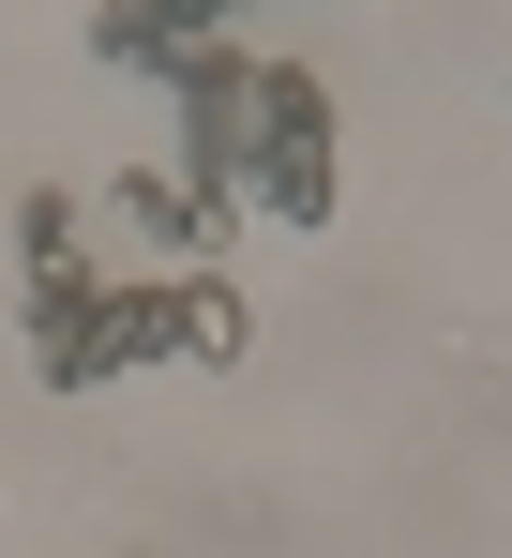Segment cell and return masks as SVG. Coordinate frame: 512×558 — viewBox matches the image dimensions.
Masks as SVG:
<instances>
[{
    "instance_id": "cell-1",
    "label": "cell",
    "mask_w": 512,
    "mask_h": 558,
    "mask_svg": "<svg viewBox=\"0 0 512 558\" xmlns=\"http://www.w3.org/2000/svg\"><path fill=\"white\" fill-rule=\"evenodd\" d=\"M242 196L271 227H317L332 211V106L302 61H256V106H242Z\"/></svg>"
},
{
    "instance_id": "cell-2",
    "label": "cell",
    "mask_w": 512,
    "mask_h": 558,
    "mask_svg": "<svg viewBox=\"0 0 512 558\" xmlns=\"http://www.w3.org/2000/svg\"><path fill=\"white\" fill-rule=\"evenodd\" d=\"M106 227H121V242H196V227H227V211L196 182H167V167H121V182H106Z\"/></svg>"
}]
</instances>
